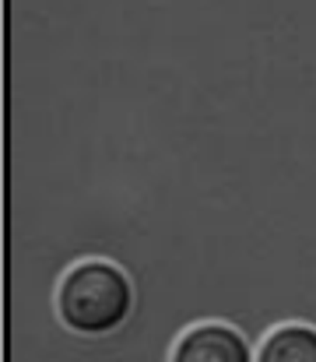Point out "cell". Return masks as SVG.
Returning <instances> with one entry per match:
<instances>
[{"instance_id": "3", "label": "cell", "mask_w": 316, "mask_h": 362, "mask_svg": "<svg viewBox=\"0 0 316 362\" xmlns=\"http://www.w3.org/2000/svg\"><path fill=\"white\" fill-rule=\"evenodd\" d=\"M257 362H316V331L306 324L278 327L257 352Z\"/></svg>"}, {"instance_id": "2", "label": "cell", "mask_w": 316, "mask_h": 362, "mask_svg": "<svg viewBox=\"0 0 316 362\" xmlns=\"http://www.w3.org/2000/svg\"><path fill=\"white\" fill-rule=\"evenodd\" d=\"M172 362H250V345L225 324H201L176 341Z\"/></svg>"}, {"instance_id": "1", "label": "cell", "mask_w": 316, "mask_h": 362, "mask_svg": "<svg viewBox=\"0 0 316 362\" xmlns=\"http://www.w3.org/2000/svg\"><path fill=\"white\" fill-rule=\"evenodd\" d=\"M134 292L127 274L109 260H85L60 281V320L78 334H109L130 313Z\"/></svg>"}]
</instances>
